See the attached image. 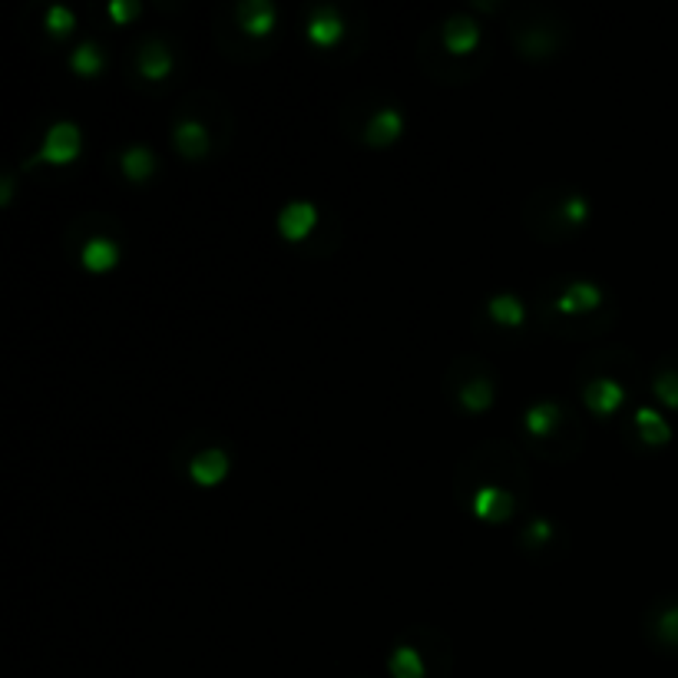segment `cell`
Wrapping results in <instances>:
<instances>
[{
	"instance_id": "cell-1",
	"label": "cell",
	"mask_w": 678,
	"mask_h": 678,
	"mask_svg": "<svg viewBox=\"0 0 678 678\" xmlns=\"http://www.w3.org/2000/svg\"><path fill=\"white\" fill-rule=\"evenodd\" d=\"M80 150V127L74 120H57L47 136H44V146L31 156V166L34 163H70Z\"/></svg>"
},
{
	"instance_id": "cell-2",
	"label": "cell",
	"mask_w": 678,
	"mask_h": 678,
	"mask_svg": "<svg viewBox=\"0 0 678 678\" xmlns=\"http://www.w3.org/2000/svg\"><path fill=\"white\" fill-rule=\"evenodd\" d=\"M602 302V288L595 285V282H589V278H572L559 295H556V311H562V315H582V311H589V308H595Z\"/></svg>"
},
{
	"instance_id": "cell-3",
	"label": "cell",
	"mask_w": 678,
	"mask_h": 678,
	"mask_svg": "<svg viewBox=\"0 0 678 678\" xmlns=\"http://www.w3.org/2000/svg\"><path fill=\"white\" fill-rule=\"evenodd\" d=\"M315 222H318V209H315V203H308V199H292V203H285L282 212H278V232H282L285 239H302V236H308Z\"/></svg>"
},
{
	"instance_id": "cell-4",
	"label": "cell",
	"mask_w": 678,
	"mask_h": 678,
	"mask_svg": "<svg viewBox=\"0 0 678 678\" xmlns=\"http://www.w3.org/2000/svg\"><path fill=\"white\" fill-rule=\"evenodd\" d=\"M136 67H140L143 77L163 80V77L170 74V67H173V51L166 47V41L150 37V41H143L140 51H136Z\"/></svg>"
},
{
	"instance_id": "cell-5",
	"label": "cell",
	"mask_w": 678,
	"mask_h": 678,
	"mask_svg": "<svg viewBox=\"0 0 678 678\" xmlns=\"http://www.w3.org/2000/svg\"><path fill=\"white\" fill-rule=\"evenodd\" d=\"M480 41V24L470 18V14H450L444 21V44L453 51V54H467L473 51Z\"/></svg>"
},
{
	"instance_id": "cell-6",
	"label": "cell",
	"mask_w": 678,
	"mask_h": 678,
	"mask_svg": "<svg viewBox=\"0 0 678 678\" xmlns=\"http://www.w3.org/2000/svg\"><path fill=\"white\" fill-rule=\"evenodd\" d=\"M582 401H586L589 411H595V414H609L612 407H619V401H622V387H619L615 378L599 374V378H592V381L586 384Z\"/></svg>"
},
{
	"instance_id": "cell-7",
	"label": "cell",
	"mask_w": 678,
	"mask_h": 678,
	"mask_svg": "<svg viewBox=\"0 0 678 678\" xmlns=\"http://www.w3.org/2000/svg\"><path fill=\"white\" fill-rule=\"evenodd\" d=\"M401 127H404V117L397 107H378L364 127V136H368V143L381 146V143H391L401 133Z\"/></svg>"
},
{
	"instance_id": "cell-8",
	"label": "cell",
	"mask_w": 678,
	"mask_h": 678,
	"mask_svg": "<svg viewBox=\"0 0 678 678\" xmlns=\"http://www.w3.org/2000/svg\"><path fill=\"white\" fill-rule=\"evenodd\" d=\"M341 28H345V24H341L338 8H331V4H318V8L308 11V37H311V41H318V44H331V41H338Z\"/></svg>"
},
{
	"instance_id": "cell-9",
	"label": "cell",
	"mask_w": 678,
	"mask_h": 678,
	"mask_svg": "<svg viewBox=\"0 0 678 678\" xmlns=\"http://www.w3.org/2000/svg\"><path fill=\"white\" fill-rule=\"evenodd\" d=\"M173 140H176L179 153H186V156H206V153H209V133H206V127H203L199 120H193V117H183V120L173 127Z\"/></svg>"
},
{
	"instance_id": "cell-10",
	"label": "cell",
	"mask_w": 678,
	"mask_h": 678,
	"mask_svg": "<svg viewBox=\"0 0 678 678\" xmlns=\"http://www.w3.org/2000/svg\"><path fill=\"white\" fill-rule=\"evenodd\" d=\"M226 470H229V457H226V450H219V447H206V450H199V453L189 460V473H193L199 483H219V480L226 477Z\"/></svg>"
},
{
	"instance_id": "cell-11",
	"label": "cell",
	"mask_w": 678,
	"mask_h": 678,
	"mask_svg": "<svg viewBox=\"0 0 678 678\" xmlns=\"http://www.w3.org/2000/svg\"><path fill=\"white\" fill-rule=\"evenodd\" d=\"M239 21L249 34L262 37L275 28V4L272 0H245V4L239 8Z\"/></svg>"
},
{
	"instance_id": "cell-12",
	"label": "cell",
	"mask_w": 678,
	"mask_h": 678,
	"mask_svg": "<svg viewBox=\"0 0 678 678\" xmlns=\"http://www.w3.org/2000/svg\"><path fill=\"white\" fill-rule=\"evenodd\" d=\"M117 255H120V249H117V242L107 239V236H90V239L84 242V249H80V259H84V265H87L90 272L110 269V265L117 262Z\"/></svg>"
},
{
	"instance_id": "cell-13",
	"label": "cell",
	"mask_w": 678,
	"mask_h": 678,
	"mask_svg": "<svg viewBox=\"0 0 678 678\" xmlns=\"http://www.w3.org/2000/svg\"><path fill=\"white\" fill-rule=\"evenodd\" d=\"M556 420H559V407L553 401H533L526 411H523V424L533 437H546L549 430H556Z\"/></svg>"
},
{
	"instance_id": "cell-14",
	"label": "cell",
	"mask_w": 678,
	"mask_h": 678,
	"mask_svg": "<svg viewBox=\"0 0 678 678\" xmlns=\"http://www.w3.org/2000/svg\"><path fill=\"white\" fill-rule=\"evenodd\" d=\"M473 513L483 516V520H500L510 513V493L500 490V486H480L473 493Z\"/></svg>"
},
{
	"instance_id": "cell-15",
	"label": "cell",
	"mask_w": 678,
	"mask_h": 678,
	"mask_svg": "<svg viewBox=\"0 0 678 678\" xmlns=\"http://www.w3.org/2000/svg\"><path fill=\"white\" fill-rule=\"evenodd\" d=\"M391 675L394 678H427L420 652L414 645H407V642L394 645V652H391Z\"/></svg>"
},
{
	"instance_id": "cell-16",
	"label": "cell",
	"mask_w": 678,
	"mask_h": 678,
	"mask_svg": "<svg viewBox=\"0 0 678 678\" xmlns=\"http://www.w3.org/2000/svg\"><path fill=\"white\" fill-rule=\"evenodd\" d=\"M120 166H123V173H127L130 179H146V176L156 170V160H153L150 146H143V143H130V146L120 153Z\"/></svg>"
},
{
	"instance_id": "cell-17",
	"label": "cell",
	"mask_w": 678,
	"mask_h": 678,
	"mask_svg": "<svg viewBox=\"0 0 678 678\" xmlns=\"http://www.w3.org/2000/svg\"><path fill=\"white\" fill-rule=\"evenodd\" d=\"M490 397H493V384H490L486 374L467 378V381L460 384V391H457V401H460L467 411H483V407L490 404Z\"/></svg>"
},
{
	"instance_id": "cell-18",
	"label": "cell",
	"mask_w": 678,
	"mask_h": 678,
	"mask_svg": "<svg viewBox=\"0 0 678 678\" xmlns=\"http://www.w3.org/2000/svg\"><path fill=\"white\" fill-rule=\"evenodd\" d=\"M632 420H635V430L642 434V440L645 444H658V440H665L668 437V424H665V417L655 411V407H635V414H632Z\"/></svg>"
},
{
	"instance_id": "cell-19",
	"label": "cell",
	"mask_w": 678,
	"mask_h": 678,
	"mask_svg": "<svg viewBox=\"0 0 678 678\" xmlns=\"http://www.w3.org/2000/svg\"><path fill=\"white\" fill-rule=\"evenodd\" d=\"M486 311L493 321L500 325H520L523 321V302L513 295V292H496L490 302H486Z\"/></svg>"
},
{
	"instance_id": "cell-20",
	"label": "cell",
	"mask_w": 678,
	"mask_h": 678,
	"mask_svg": "<svg viewBox=\"0 0 678 678\" xmlns=\"http://www.w3.org/2000/svg\"><path fill=\"white\" fill-rule=\"evenodd\" d=\"M70 67L80 70V74H97L103 67V54L94 41H80L70 54Z\"/></svg>"
},
{
	"instance_id": "cell-21",
	"label": "cell",
	"mask_w": 678,
	"mask_h": 678,
	"mask_svg": "<svg viewBox=\"0 0 678 678\" xmlns=\"http://www.w3.org/2000/svg\"><path fill=\"white\" fill-rule=\"evenodd\" d=\"M655 635L661 638V645H678V605H665L658 612Z\"/></svg>"
},
{
	"instance_id": "cell-22",
	"label": "cell",
	"mask_w": 678,
	"mask_h": 678,
	"mask_svg": "<svg viewBox=\"0 0 678 678\" xmlns=\"http://www.w3.org/2000/svg\"><path fill=\"white\" fill-rule=\"evenodd\" d=\"M586 212H589L586 196H582V193H566V199H562V206H559V219H562L566 226H579V222L586 219Z\"/></svg>"
},
{
	"instance_id": "cell-23",
	"label": "cell",
	"mask_w": 678,
	"mask_h": 678,
	"mask_svg": "<svg viewBox=\"0 0 678 678\" xmlns=\"http://www.w3.org/2000/svg\"><path fill=\"white\" fill-rule=\"evenodd\" d=\"M652 387H655V394H658L665 404L678 407V371H658L655 381H652Z\"/></svg>"
},
{
	"instance_id": "cell-24",
	"label": "cell",
	"mask_w": 678,
	"mask_h": 678,
	"mask_svg": "<svg viewBox=\"0 0 678 678\" xmlns=\"http://www.w3.org/2000/svg\"><path fill=\"white\" fill-rule=\"evenodd\" d=\"M44 21H47V28H51L54 34H67V31L74 28V11H70L67 4H51L47 14H44Z\"/></svg>"
},
{
	"instance_id": "cell-25",
	"label": "cell",
	"mask_w": 678,
	"mask_h": 678,
	"mask_svg": "<svg viewBox=\"0 0 678 678\" xmlns=\"http://www.w3.org/2000/svg\"><path fill=\"white\" fill-rule=\"evenodd\" d=\"M549 533H553V526H549V520H543V516L526 526V539H529V543H543V539H549Z\"/></svg>"
},
{
	"instance_id": "cell-26",
	"label": "cell",
	"mask_w": 678,
	"mask_h": 678,
	"mask_svg": "<svg viewBox=\"0 0 678 678\" xmlns=\"http://www.w3.org/2000/svg\"><path fill=\"white\" fill-rule=\"evenodd\" d=\"M107 11H110L117 21H127V18H133V14H136V0H110Z\"/></svg>"
}]
</instances>
